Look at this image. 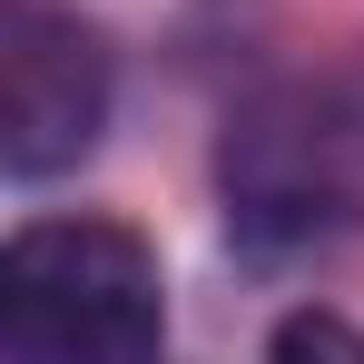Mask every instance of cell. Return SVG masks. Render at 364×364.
Wrapping results in <instances>:
<instances>
[{"instance_id":"obj_1","label":"cell","mask_w":364,"mask_h":364,"mask_svg":"<svg viewBox=\"0 0 364 364\" xmlns=\"http://www.w3.org/2000/svg\"><path fill=\"white\" fill-rule=\"evenodd\" d=\"M217 197L246 256H325L364 237V69L246 99L217 138Z\"/></svg>"},{"instance_id":"obj_4","label":"cell","mask_w":364,"mask_h":364,"mask_svg":"<svg viewBox=\"0 0 364 364\" xmlns=\"http://www.w3.org/2000/svg\"><path fill=\"white\" fill-rule=\"evenodd\" d=\"M266 355H364V325H345V315H286L266 335Z\"/></svg>"},{"instance_id":"obj_2","label":"cell","mask_w":364,"mask_h":364,"mask_svg":"<svg viewBox=\"0 0 364 364\" xmlns=\"http://www.w3.org/2000/svg\"><path fill=\"white\" fill-rule=\"evenodd\" d=\"M168 345L158 246L119 217H30L0 246V355L20 364H148Z\"/></svg>"},{"instance_id":"obj_3","label":"cell","mask_w":364,"mask_h":364,"mask_svg":"<svg viewBox=\"0 0 364 364\" xmlns=\"http://www.w3.org/2000/svg\"><path fill=\"white\" fill-rule=\"evenodd\" d=\"M119 109L109 40L60 0H0V168L20 187L69 178Z\"/></svg>"}]
</instances>
